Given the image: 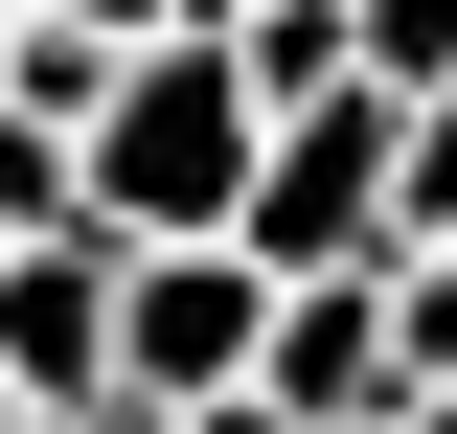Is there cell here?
<instances>
[{
	"mask_svg": "<svg viewBox=\"0 0 457 434\" xmlns=\"http://www.w3.org/2000/svg\"><path fill=\"white\" fill-rule=\"evenodd\" d=\"M69 161H92V229H114V252H228V229H252V161H275V114H252L228 23H183V46L114 69V114L69 138Z\"/></svg>",
	"mask_w": 457,
	"mask_h": 434,
	"instance_id": "1",
	"label": "cell"
},
{
	"mask_svg": "<svg viewBox=\"0 0 457 434\" xmlns=\"http://www.w3.org/2000/svg\"><path fill=\"white\" fill-rule=\"evenodd\" d=\"M411 92H320V114H275V161H252V229L228 252L275 274V297H320V274H389L411 252Z\"/></svg>",
	"mask_w": 457,
	"mask_h": 434,
	"instance_id": "2",
	"label": "cell"
},
{
	"mask_svg": "<svg viewBox=\"0 0 457 434\" xmlns=\"http://www.w3.org/2000/svg\"><path fill=\"white\" fill-rule=\"evenodd\" d=\"M275 366V274L252 252H114V434H183Z\"/></svg>",
	"mask_w": 457,
	"mask_h": 434,
	"instance_id": "3",
	"label": "cell"
},
{
	"mask_svg": "<svg viewBox=\"0 0 457 434\" xmlns=\"http://www.w3.org/2000/svg\"><path fill=\"white\" fill-rule=\"evenodd\" d=\"M228 69H252V114L366 92V0H252V23H228Z\"/></svg>",
	"mask_w": 457,
	"mask_h": 434,
	"instance_id": "4",
	"label": "cell"
},
{
	"mask_svg": "<svg viewBox=\"0 0 457 434\" xmlns=\"http://www.w3.org/2000/svg\"><path fill=\"white\" fill-rule=\"evenodd\" d=\"M389 343H411V412L457 388V252H389Z\"/></svg>",
	"mask_w": 457,
	"mask_h": 434,
	"instance_id": "5",
	"label": "cell"
},
{
	"mask_svg": "<svg viewBox=\"0 0 457 434\" xmlns=\"http://www.w3.org/2000/svg\"><path fill=\"white\" fill-rule=\"evenodd\" d=\"M366 92H457V0H366Z\"/></svg>",
	"mask_w": 457,
	"mask_h": 434,
	"instance_id": "6",
	"label": "cell"
},
{
	"mask_svg": "<svg viewBox=\"0 0 457 434\" xmlns=\"http://www.w3.org/2000/svg\"><path fill=\"white\" fill-rule=\"evenodd\" d=\"M389 206H411V252H457V92H411V183Z\"/></svg>",
	"mask_w": 457,
	"mask_h": 434,
	"instance_id": "7",
	"label": "cell"
},
{
	"mask_svg": "<svg viewBox=\"0 0 457 434\" xmlns=\"http://www.w3.org/2000/svg\"><path fill=\"white\" fill-rule=\"evenodd\" d=\"M23 23H69V46H183L206 0H23Z\"/></svg>",
	"mask_w": 457,
	"mask_h": 434,
	"instance_id": "8",
	"label": "cell"
},
{
	"mask_svg": "<svg viewBox=\"0 0 457 434\" xmlns=\"http://www.w3.org/2000/svg\"><path fill=\"white\" fill-rule=\"evenodd\" d=\"M183 434H297V412H252V388H228V412H183Z\"/></svg>",
	"mask_w": 457,
	"mask_h": 434,
	"instance_id": "9",
	"label": "cell"
},
{
	"mask_svg": "<svg viewBox=\"0 0 457 434\" xmlns=\"http://www.w3.org/2000/svg\"><path fill=\"white\" fill-rule=\"evenodd\" d=\"M411 434H457V388H435V412H411Z\"/></svg>",
	"mask_w": 457,
	"mask_h": 434,
	"instance_id": "10",
	"label": "cell"
},
{
	"mask_svg": "<svg viewBox=\"0 0 457 434\" xmlns=\"http://www.w3.org/2000/svg\"><path fill=\"white\" fill-rule=\"evenodd\" d=\"M0 46H23V0H0Z\"/></svg>",
	"mask_w": 457,
	"mask_h": 434,
	"instance_id": "11",
	"label": "cell"
},
{
	"mask_svg": "<svg viewBox=\"0 0 457 434\" xmlns=\"http://www.w3.org/2000/svg\"><path fill=\"white\" fill-rule=\"evenodd\" d=\"M206 23H252V0H206Z\"/></svg>",
	"mask_w": 457,
	"mask_h": 434,
	"instance_id": "12",
	"label": "cell"
},
{
	"mask_svg": "<svg viewBox=\"0 0 457 434\" xmlns=\"http://www.w3.org/2000/svg\"><path fill=\"white\" fill-rule=\"evenodd\" d=\"M0 434H23V412H0Z\"/></svg>",
	"mask_w": 457,
	"mask_h": 434,
	"instance_id": "13",
	"label": "cell"
}]
</instances>
